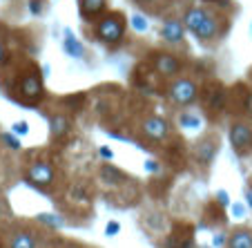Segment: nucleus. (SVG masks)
Here are the masks:
<instances>
[{"mask_svg": "<svg viewBox=\"0 0 252 248\" xmlns=\"http://www.w3.org/2000/svg\"><path fill=\"white\" fill-rule=\"evenodd\" d=\"M49 130L54 139H65L71 132V121L65 114H52L49 116Z\"/></svg>", "mask_w": 252, "mask_h": 248, "instance_id": "14", "label": "nucleus"}, {"mask_svg": "<svg viewBox=\"0 0 252 248\" xmlns=\"http://www.w3.org/2000/svg\"><path fill=\"white\" fill-rule=\"evenodd\" d=\"M217 152H219V141L212 137L201 139L199 143L194 145V157H196V161L203 163V166H210V163L214 161V157H217Z\"/></svg>", "mask_w": 252, "mask_h": 248, "instance_id": "10", "label": "nucleus"}, {"mask_svg": "<svg viewBox=\"0 0 252 248\" xmlns=\"http://www.w3.org/2000/svg\"><path fill=\"white\" fill-rule=\"evenodd\" d=\"M232 215H234V217H243V208H241L239 204L232 206Z\"/></svg>", "mask_w": 252, "mask_h": 248, "instance_id": "30", "label": "nucleus"}, {"mask_svg": "<svg viewBox=\"0 0 252 248\" xmlns=\"http://www.w3.org/2000/svg\"><path fill=\"white\" fill-rule=\"evenodd\" d=\"M125 27H127V20H125V16L121 14V11H107V14H103L96 20L94 34L100 43L110 47V45L123 43Z\"/></svg>", "mask_w": 252, "mask_h": 248, "instance_id": "2", "label": "nucleus"}, {"mask_svg": "<svg viewBox=\"0 0 252 248\" xmlns=\"http://www.w3.org/2000/svg\"><path fill=\"white\" fill-rule=\"evenodd\" d=\"M7 63V49H5V45L0 43V65H5Z\"/></svg>", "mask_w": 252, "mask_h": 248, "instance_id": "29", "label": "nucleus"}, {"mask_svg": "<svg viewBox=\"0 0 252 248\" xmlns=\"http://www.w3.org/2000/svg\"><path fill=\"white\" fill-rule=\"evenodd\" d=\"M179 125L188 132H194V130L203 128V116L199 112H183V114H179Z\"/></svg>", "mask_w": 252, "mask_h": 248, "instance_id": "16", "label": "nucleus"}, {"mask_svg": "<svg viewBox=\"0 0 252 248\" xmlns=\"http://www.w3.org/2000/svg\"><path fill=\"white\" fill-rule=\"evenodd\" d=\"M143 168H145V172H150V175H157V172L161 170V166H158V161H154V159H145V163H143Z\"/></svg>", "mask_w": 252, "mask_h": 248, "instance_id": "23", "label": "nucleus"}, {"mask_svg": "<svg viewBox=\"0 0 252 248\" xmlns=\"http://www.w3.org/2000/svg\"><path fill=\"white\" fill-rule=\"evenodd\" d=\"M18 92L27 101H40V99H43L45 87H43V76H40L38 70H29L27 74H23V76H20Z\"/></svg>", "mask_w": 252, "mask_h": 248, "instance_id": "5", "label": "nucleus"}, {"mask_svg": "<svg viewBox=\"0 0 252 248\" xmlns=\"http://www.w3.org/2000/svg\"><path fill=\"white\" fill-rule=\"evenodd\" d=\"M100 177H103L110 186H116V183H121V181H125V179H127V175H125V172H121L119 168L110 166V163L100 168Z\"/></svg>", "mask_w": 252, "mask_h": 248, "instance_id": "18", "label": "nucleus"}, {"mask_svg": "<svg viewBox=\"0 0 252 248\" xmlns=\"http://www.w3.org/2000/svg\"><path fill=\"white\" fill-rule=\"evenodd\" d=\"M228 248H252V230L239 228L228 237Z\"/></svg>", "mask_w": 252, "mask_h": 248, "instance_id": "15", "label": "nucleus"}, {"mask_svg": "<svg viewBox=\"0 0 252 248\" xmlns=\"http://www.w3.org/2000/svg\"><path fill=\"white\" fill-rule=\"evenodd\" d=\"M196 99H199V85L192 78H174L172 85L167 87V101L176 107H190L196 103Z\"/></svg>", "mask_w": 252, "mask_h": 248, "instance_id": "3", "label": "nucleus"}, {"mask_svg": "<svg viewBox=\"0 0 252 248\" xmlns=\"http://www.w3.org/2000/svg\"><path fill=\"white\" fill-rule=\"evenodd\" d=\"M230 143H232L237 154H248L252 150V128L246 123H232L230 125Z\"/></svg>", "mask_w": 252, "mask_h": 248, "instance_id": "7", "label": "nucleus"}, {"mask_svg": "<svg viewBox=\"0 0 252 248\" xmlns=\"http://www.w3.org/2000/svg\"><path fill=\"white\" fill-rule=\"evenodd\" d=\"M36 219L45 226H52V228H63V226H65V219H63L61 215H54V213H40Z\"/></svg>", "mask_w": 252, "mask_h": 248, "instance_id": "19", "label": "nucleus"}, {"mask_svg": "<svg viewBox=\"0 0 252 248\" xmlns=\"http://www.w3.org/2000/svg\"><path fill=\"white\" fill-rule=\"evenodd\" d=\"M243 195H246L248 206H250V208H252V188H246V192H243Z\"/></svg>", "mask_w": 252, "mask_h": 248, "instance_id": "31", "label": "nucleus"}, {"mask_svg": "<svg viewBox=\"0 0 252 248\" xmlns=\"http://www.w3.org/2000/svg\"><path fill=\"white\" fill-rule=\"evenodd\" d=\"M78 11L85 23H96L103 14H107V0H78Z\"/></svg>", "mask_w": 252, "mask_h": 248, "instance_id": "9", "label": "nucleus"}, {"mask_svg": "<svg viewBox=\"0 0 252 248\" xmlns=\"http://www.w3.org/2000/svg\"><path fill=\"white\" fill-rule=\"evenodd\" d=\"M205 2H212V0H205Z\"/></svg>", "mask_w": 252, "mask_h": 248, "instance_id": "33", "label": "nucleus"}, {"mask_svg": "<svg viewBox=\"0 0 252 248\" xmlns=\"http://www.w3.org/2000/svg\"><path fill=\"white\" fill-rule=\"evenodd\" d=\"M161 38L167 40V43H181V40L186 38V25H183V20H179V18L163 20Z\"/></svg>", "mask_w": 252, "mask_h": 248, "instance_id": "11", "label": "nucleus"}, {"mask_svg": "<svg viewBox=\"0 0 252 248\" xmlns=\"http://www.w3.org/2000/svg\"><path fill=\"white\" fill-rule=\"evenodd\" d=\"M63 49H65V54L69 58H74V61H81V58H85V45L81 43V40L71 34V29H67L65 32V40H63Z\"/></svg>", "mask_w": 252, "mask_h": 248, "instance_id": "13", "label": "nucleus"}, {"mask_svg": "<svg viewBox=\"0 0 252 248\" xmlns=\"http://www.w3.org/2000/svg\"><path fill=\"white\" fill-rule=\"evenodd\" d=\"M136 2H141V5H150V2H154V0H136Z\"/></svg>", "mask_w": 252, "mask_h": 248, "instance_id": "32", "label": "nucleus"}, {"mask_svg": "<svg viewBox=\"0 0 252 248\" xmlns=\"http://www.w3.org/2000/svg\"><path fill=\"white\" fill-rule=\"evenodd\" d=\"M152 67L157 74L172 78V76H179V72H181V61L167 52H157L152 56Z\"/></svg>", "mask_w": 252, "mask_h": 248, "instance_id": "8", "label": "nucleus"}, {"mask_svg": "<svg viewBox=\"0 0 252 248\" xmlns=\"http://www.w3.org/2000/svg\"><path fill=\"white\" fill-rule=\"evenodd\" d=\"M141 134L145 139H150L152 143H163V141H167L172 134L170 121L163 119V116H148L141 125Z\"/></svg>", "mask_w": 252, "mask_h": 248, "instance_id": "4", "label": "nucleus"}, {"mask_svg": "<svg viewBox=\"0 0 252 248\" xmlns=\"http://www.w3.org/2000/svg\"><path fill=\"white\" fill-rule=\"evenodd\" d=\"M129 27H132L136 34H145L150 29V23L143 14H132L129 16Z\"/></svg>", "mask_w": 252, "mask_h": 248, "instance_id": "20", "label": "nucleus"}, {"mask_svg": "<svg viewBox=\"0 0 252 248\" xmlns=\"http://www.w3.org/2000/svg\"><path fill=\"white\" fill-rule=\"evenodd\" d=\"M25 179L36 188H49L54 183V166L49 161H33L27 168Z\"/></svg>", "mask_w": 252, "mask_h": 248, "instance_id": "6", "label": "nucleus"}, {"mask_svg": "<svg viewBox=\"0 0 252 248\" xmlns=\"http://www.w3.org/2000/svg\"><path fill=\"white\" fill-rule=\"evenodd\" d=\"M119 230H121L119 221H110V224L105 226V235H110V237H112V235H119Z\"/></svg>", "mask_w": 252, "mask_h": 248, "instance_id": "24", "label": "nucleus"}, {"mask_svg": "<svg viewBox=\"0 0 252 248\" xmlns=\"http://www.w3.org/2000/svg\"><path fill=\"white\" fill-rule=\"evenodd\" d=\"M223 244H225V235H214V239H212V246L214 248H217V246H223Z\"/></svg>", "mask_w": 252, "mask_h": 248, "instance_id": "27", "label": "nucleus"}, {"mask_svg": "<svg viewBox=\"0 0 252 248\" xmlns=\"http://www.w3.org/2000/svg\"><path fill=\"white\" fill-rule=\"evenodd\" d=\"M217 199H219V206H223V208L230 204V197H228V192H225V190H219V192H217Z\"/></svg>", "mask_w": 252, "mask_h": 248, "instance_id": "26", "label": "nucleus"}, {"mask_svg": "<svg viewBox=\"0 0 252 248\" xmlns=\"http://www.w3.org/2000/svg\"><path fill=\"white\" fill-rule=\"evenodd\" d=\"M0 139H2V143H5L9 150H20V141L16 139L14 132H2L0 134Z\"/></svg>", "mask_w": 252, "mask_h": 248, "instance_id": "21", "label": "nucleus"}, {"mask_svg": "<svg viewBox=\"0 0 252 248\" xmlns=\"http://www.w3.org/2000/svg\"><path fill=\"white\" fill-rule=\"evenodd\" d=\"M0 246H2V244H0Z\"/></svg>", "mask_w": 252, "mask_h": 248, "instance_id": "34", "label": "nucleus"}, {"mask_svg": "<svg viewBox=\"0 0 252 248\" xmlns=\"http://www.w3.org/2000/svg\"><path fill=\"white\" fill-rule=\"evenodd\" d=\"M183 25H186V32H190L194 38L203 40V43L214 40L219 36V29H221L219 16L208 11L205 7H190V9H186Z\"/></svg>", "mask_w": 252, "mask_h": 248, "instance_id": "1", "label": "nucleus"}, {"mask_svg": "<svg viewBox=\"0 0 252 248\" xmlns=\"http://www.w3.org/2000/svg\"><path fill=\"white\" fill-rule=\"evenodd\" d=\"M29 7H32V14H40V0H32Z\"/></svg>", "mask_w": 252, "mask_h": 248, "instance_id": "28", "label": "nucleus"}, {"mask_svg": "<svg viewBox=\"0 0 252 248\" xmlns=\"http://www.w3.org/2000/svg\"><path fill=\"white\" fill-rule=\"evenodd\" d=\"M203 103H205V107L208 110H212V112H219V110H223V105H225V94H223V90H221L219 85H210V87H205V92H203Z\"/></svg>", "mask_w": 252, "mask_h": 248, "instance_id": "12", "label": "nucleus"}, {"mask_svg": "<svg viewBox=\"0 0 252 248\" xmlns=\"http://www.w3.org/2000/svg\"><path fill=\"white\" fill-rule=\"evenodd\" d=\"M9 248H36V235L32 230H20L11 237Z\"/></svg>", "mask_w": 252, "mask_h": 248, "instance_id": "17", "label": "nucleus"}, {"mask_svg": "<svg viewBox=\"0 0 252 248\" xmlns=\"http://www.w3.org/2000/svg\"><path fill=\"white\" fill-rule=\"evenodd\" d=\"M98 154L105 159V161H112V159H114V152H112V148H107V145L98 148Z\"/></svg>", "mask_w": 252, "mask_h": 248, "instance_id": "25", "label": "nucleus"}, {"mask_svg": "<svg viewBox=\"0 0 252 248\" xmlns=\"http://www.w3.org/2000/svg\"><path fill=\"white\" fill-rule=\"evenodd\" d=\"M11 132H14L16 137H27L29 134V123L27 121H18V123L11 125Z\"/></svg>", "mask_w": 252, "mask_h": 248, "instance_id": "22", "label": "nucleus"}]
</instances>
